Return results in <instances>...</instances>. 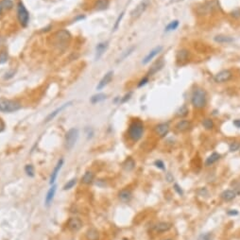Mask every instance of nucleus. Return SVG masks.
<instances>
[{
    "label": "nucleus",
    "mask_w": 240,
    "mask_h": 240,
    "mask_svg": "<svg viewBox=\"0 0 240 240\" xmlns=\"http://www.w3.org/2000/svg\"><path fill=\"white\" fill-rule=\"evenodd\" d=\"M144 133V125L139 120H133L129 124L128 129V135L133 141H138L141 139Z\"/></svg>",
    "instance_id": "nucleus-1"
},
{
    "label": "nucleus",
    "mask_w": 240,
    "mask_h": 240,
    "mask_svg": "<svg viewBox=\"0 0 240 240\" xmlns=\"http://www.w3.org/2000/svg\"><path fill=\"white\" fill-rule=\"evenodd\" d=\"M234 125L236 127V128H240V119H236L234 121Z\"/></svg>",
    "instance_id": "nucleus-49"
},
{
    "label": "nucleus",
    "mask_w": 240,
    "mask_h": 240,
    "mask_svg": "<svg viewBox=\"0 0 240 240\" xmlns=\"http://www.w3.org/2000/svg\"><path fill=\"white\" fill-rule=\"evenodd\" d=\"M25 171L27 173V175L29 177H34V167L32 165H27L25 167Z\"/></svg>",
    "instance_id": "nucleus-35"
},
{
    "label": "nucleus",
    "mask_w": 240,
    "mask_h": 240,
    "mask_svg": "<svg viewBox=\"0 0 240 240\" xmlns=\"http://www.w3.org/2000/svg\"><path fill=\"white\" fill-rule=\"evenodd\" d=\"M215 42L219 43H232L234 41V39L230 36H226V35H216L214 38Z\"/></svg>",
    "instance_id": "nucleus-24"
},
{
    "label": "nucleus",
    "mask_w": 240,
    "mask_h": 240,
    "mask_svg": "<svg viewBox=\"0 0 240 240\" xmlns=\"http://www.w3.org/2000/svg\"><path fill=\"white\" fill-rule=\"evenodd\" d=\"M179 20H174V21H171L170 23L166 27L165 30L167 32H169V31H172V30H175L178 27H179Z\"/></svg>",
    "instance_id": "nucleus-29"
},
{
    "label": "nucleus",
    "mask_w": 240,
    "mask_h": 240,
    "mask_svg": "<svg viewBox=\"0 0 240 240\" xmlns=\"http://www.w3.org/2000/svg\"><path fill=\"white\" fill-rule=\"evenodd\" d=\"M0 4H1L3 9H10L13 7V3L12 0H2V1L0 2Z\"/></svg>",
    "instance_id": "nucleus-33"
},
{
    "label": "nucleus",
    "mask_w": 240,
    "mask_h": 240,
    "mask_svg": "<svg viewBox=\"0 0 240 240\" xmlns=\"http://www.w3.org/2000/svg\"><path fill=\"white\" fill-rule=\"evenodd\" d=\"M113 77H114V72H113V71H109L108 73H106L104 77H103V78L100 80V81L99 82V84H97L96 90H101V89H103L107 84H109V83L111 82Z\"/></svg>",
    "instance_id": "nucleus-10"
},
{
    "label": "nucleus",
    "mask_w": 240,
    "mask_h": 240,
    "mask_svg": "<svg viewBox=\"0 0 240 240\" xmlns=\"http://www.w3.org/2000/svg\"><path fill=\"white\" fill-rule=\"evenodd\" d=\"M170 176H171L170 173H167V180H168V182H172L173 181V178H171Z\"/></svg>",
    "instance_id": "nucleus-50"
},
{
    "label": "nucleus",
    "mask_w": 240,
    "mask_h": 240,
    "mask_svg": "<svg viewBox=\"0 0 240 240\" xmlns=\"http://www.w3.org/2000/svg\"><path fill=\"white\" fill-rule=\"evenodd\" d=\"M198 240H213V235L209 233L207 234H202L199 236Z\"/></svg>",
    "instance_id": "nucleus-37"
},
{
    "label": "nucleus",
    "mask_w": 240,
    "mask_h": 240,
    "mask_svg": "<svg viewBox=\"0 0 240 240\" xmlns=\"http://www.w3.org/2000/svg\"><path fill=\"white\" fill-rule=\"evenodd\" d=\"M239 148H240V143H239V142H233V143H231V145H230V150L232 152L236 151L237 149H239Z\"/></svg>",
    "instance_id": "nucleus-39"
},
{
    "label": "nucleus",
    "mask_w": 240,
    "mask_h": 240,
    "mask_svg": "<svg viewBox=\"0 0 240 240\" xmlns=\"http://www.w3.org/2000/svg\"><path fill=\"white\" fill-rule=\"evenodd\" d=\"M8 53L6 51H2L0 53V63H5L8 61Z\"/></svg>",
    "instance_id": "nucleus-38"
},
{
    "label": "nucleus",
    "mask_w": 240,
    "mask_h": 240,
    "mask_svg": "<svg viewBox=\"0 0 240 240\" xmlns=\"http://www.w3.org/2000/svg\"><path fill=\"white\" fill-rule=\"evenodd\" d=\"M175 128L179 132H186L191 128V122L188 121V120H181L176 124Z\"/></svg>",
    "instance_id": "nucleus-18"
},
{
    "label": "nucleus",
    "mask_w": 240,
    "mask_h": 240,
    "mask_svg": "<svg viewBox=\"0 0 240 240\" xmlns=\"http://www.w3.org/2000/svg\"><path fill=\"white\" fill-rule=\"evenodd\" d=\"M135 167V162L133 161V158H128L125 163H123V167L125 170L127 171H130V170H133Z\"/></svg>",
    "instance_id": "nucleus-27"
},
{
    "label": "nucleus",
    "mask_w": 240,
    "mask_h": 240,
    "mask_svg": "<svg viewBox=\"0 0 240 240\" xmlns=\"http://www.w3.org/2000/svg\"><path fill=\"white\" fill-rule=\"evenodd\" d=\"M232 72L229 70H222L220 72H219L216 75H215V81L217 83H222V82H226L228 81H230L232 78Z\"/></svg>",
    "instance_id": "nucleus-9"
},
{
    "label": "nucleus",
    "mask_w": 240,
    "mask_h": 240,
    "mask_svg": "<svg viewBox=\"0 0 240 240\" xmlns=\"http://www.w3.org/2000/svg\"><path fill=\"white\" fill-rule=\"evenodd\" d=\"M163 64H165V62H163V60H160L158 62H156L152 66L149 68L148 72V77H149V76H152V75H154L155 73H157L158 71H160L163 67Z\"/></svg>",
    "instance_id": "nucleus-16"
},
{
    "label": "nucleus",
    "mask_w": 240,
    "mask_h": 240,
    "mask_svg": "<svg viewBox=\"0 0 240 240\" xmlns=\"http://www.w3.org/2000/svg\"><path fill=\"white\" fill-rule=\"evenodd\" d=\"M236 197V193L234 192V190H225L221 193V198L226 201H230L232 200H234Z\"/></svg>",
    "instance_id": "nucleus-20"
},
{
    "label": "nucleus",
    "mask_w": 240,
    "mask_h": 240,
    "mask_svg": "<svg viewBox=\"0 0 240 240\" xmlns=\"http://www.w3.org/2000/svg\"><path fill=\"white\" fill-rule=\"evenodd\" d=\"M79 138V129L76 128L70 129L65 134V148L70 150L74 148Z\"/></svg>",
    "instance_id": "nucleus-4"
},
{
    "label": "nucleus",
    "mask_w": 240,
    "mask_h": 240,
    "mask_svg": "<svg viewBox=\"0 0 240 240\" xmlns=\"http://www.w3.org/2000/svg\"><path fill=\"white\" fill-rule=\"evenodd\" d=\"M106 99H107V96L105 94H97V95H95L91 97V102L93 104H96V103L105 100Z\"/></svg>",
    "instance_id": "nucleus-28"
},
{
    "label": "nucleus",
    "mask_w": 240,
    "mask_h": 240,
    "mask_svg": "<svg viewBox=\"0 0 240 240\" xmlns=\"http://www.w3.org/2000/svg\"><path fill=\"white\" fill-rule=\"evenodd\" d=\"M188 114V108L186 107V105L182 106L179 110L177 111V116L179 117H183Z\"/></svg>",
    "instance_id": "nucleus-32"
},
{
    "label": "nucleus",
    "mask_w": 240,
    "mask_h": 240,
    "mask_svg": "<svg viewBox=\"0 0 240 240\" xmlns=\"http://www.w3.org/2000/svg\"><path fill=\"white\" fill-rule=\"evenodd\" d=\"M94 178H95L94 173L91 172V171H87V172H85V174L83 175L81 181H82V182L85 183V184H90V183L93 182Z\"/></svg>",
    "instance_id": "nucleus-25"
},
{
    "label": "nucleus",
    "mask_w": 240,
    "mask_h": 240,
    "mask_svg": "<svg viewBox=\"0 0 240 240\" xmlns=\"http://www.w3.org/2000/svg\"><path fill=\"white\" fill-rule=\"evenodd\" d=\"M132 196H133L132 192H130L129 190L123 189V190H121L119 192L118 198H119L120 201H123V202H128V201H129L130 200H132Z\"/></svg>",
    "instance_id": "nucleus-19"
},
{
    "label": "nucleus",
    "mask_w": 240,
    "mask_h": 240,
    "mask_svg": "<svg viewBox=\"0 0 240 240\" xmlns=\"http://www.w3.org/2000/svg\"><path fill=\"white\" fill-rule=\"evenodd\" d=\"M76 182H77V179H76V178H74V179H71L70 181H68L66 183L64 184L63 189H64V190H69V189H71L73 186H75Z\"/></svg>",
    "instance_id": "nucleus-34"
},
{
    "label": "nucleus",
    "mask_w": 240,
    "mask_h": 240,
    "mask_svg": "<svg viewBox=\"0 0 240 240\" xmlns=\"http://www.w3.org/2000/svg\"><path fill=\"white\" fill-rule=\"evenodd\" d=\"M108 46H109V43H108V42L99 43V45L96 46V57H95V60H96V61H99V60L100 59V57L103 55V54L105 53V51L107 50Z\"/></svg>",
    "instance_id": "nucleus-12"
},
{
    "label": "nucleus",
    "mask_w": 240,
    "mask_h": 240,
    "mask_svg": "<svg viewBox=\"0 0 240 240\" xmlns=\"http://www.w3.org/2000/svg\"><path fill=\"white\" fill-rule=\"evenodd\" d=\"M234 192L236 193V195H240V183H238V184L235 185L234 188Z\"/></svg>",
    "instance_id": "nucleus-45"
},
{
    "label": "nucleus",
    "mask_w": 240,
    "mask_h": 240,
    "mask_svg": "<svg viewBox=\"0 0 240 240\" xmlns=\"http://www.w3.org/2000/svg\"><path fill=\"white\" fill-rule=\"evenodd\" d=\"M174 190H175V191H176V192H177V193H178L179 195H181V196H182V195L183 194V192H182V188H181V187L179 186V185H178L177 183H175V184H174Z\"/></svg>",
    "instance_id": "nucleus-42"
},
{
    "label": "nucleus",
    "mask_w": 240,
    "mask_h": 240,
    "mask_svg": "<svg viewBox=\"0 0 240 240\" xmlns=\"http://www.w3.org/2000/svg\"><path fill=\"white\" fill-rule=\"evenodd\" d=\"M169 132V125L168 123H161L155 127V133L160 137H165Z\"/></svg>",
    "instance_id": "nucleus-14"
},
{
    "label": "nucleus",
    "mask_w": 240,
    "mask_h": 240,
    "mask_svg": "<svg viewBox=\"0 0 240 240\" xmlns=\"http://www.w3.org/2000/svg\"><path fill=\"white\" fill-rule=\"evenodd\" d=\"M149 5V0H143L141 1L130 13V17L133 19H137L139 18L142 14L145 13V10L147 9V8Z\"/></svg>",
    "instance_id": "nucleus-6"
},
{
    "label": "nucleus",
    "mask_w": 240,
    "mask_h": 240,
    "mask_svg": "<svg viewBox=\"0 0 240 240\" xmlns=\"http://www.w3.org/2000/svg\"><path fill=\"white\" fill-rule=\"evenodd\" d=\"M220 158V155L219 153H216V152H214V153H212L208 158L206 159L205 161V165L208 167V166H211L213 165L214 163H216V161H219V159Z\"/></svg>",
    "instance_id": "nucleus-26"
},
{
    "label": "nucleus",
    "mask_w": 240,
    "mask_h": 240,
    "mask_svg": "<svg viewBox=\"0 0 240 240\" xmlns=\"http://www.w3.org/2000/svg\"><path fill=\"white\" fill-rule=\"evenodd\" d=\"M17 17L20 22V24L23 27H27L29 21V13L28 12V9H26L25 5L19 2L17 5Z\"/></svg>",
    "instance_id": "nucleus-5"
},
{
    "label": "nucleus",
    "mask_w": 240,
    "mask_h": 240,
    "mask_svg": "<svg viewBox=\"0 0 240 240\" xmlns=\"http://www.w3.org/2000/svg\"><path fill=\"white\" fill-rule=\"evenodd\" d=\"M162 49H163V47L162 46H159V47H154L153 49H152L151 51H149V53L148 54V55L144 58V60L142 61V63L143 64H147V63H148L152 59H153L154 57H156L158 54L162 51Z\"/></svg>",
    "instance_id": "nucleus-13"
},
{
    "label": "nucleus",
    "mask_w": 240,
    "mask_h": 240,
    "mask_svg": "<svg viewBox=\"0 0 240 240\" xmlns=\"http://www.w3.org/2000/svg\"><path fill=\"white\" fill-rule=\"evenodd\" d=\"M56 189H57V186L56 185H53V186L48 190L47 194V197H46V200H45V202H46V205H49L53 199H54V196H55V193H56Z\"/></svg>",
    "instance_id": "nucleus-21"
},
{
    "label": "nucleus",
    "mask_w": 240,
    "mask_h": 240,
    "mask_svg": "<svg viewBox=\"0 0 240 240\" xmlns=\"http://www.w3.org/2000/svg\"><path fill=\"white\" fill-rule=\"evenodd\" d=\"M202 126H203L206 129H212L214 128V122H213V120L210 119V118H205V119H203Z\"/></svg>",
    "instance_id": "nucleus-31"
},
{
    "label": "nucleus",
    "mask_w": 240,
    "mask_h": 240,
    "mask_svg": "<svg viewBox=\"0 0 240 240\" xmlns=\"http://www.w3.org/2000/svg\"><path fill=\"white\" fill-rule=\"evenodd\" d=\"M232 15L235 18H238L240 17V9H237V10H234V13H232Z\"/></svg>",
    "instance_id": "nucleus-46"
},
{
    "label": "nucleus",
    "mask_w": 240,
    "mask_h": 240,
    "mask_svg": "<svg viewBox=\"0 0 240 240\" xmlns=\"http://www.w3.org/2000/svg\"><path fill=\"white\" fill-rule=\"evenodd\" d=\"M73 103V101H69V102H67V103H65V104H63V105H62L61 107H59V108H57L55 111H53L52 113H50L47 116V118H46V120H45V122H49V121H51V120H53L54 118H55L62 111H63L65 108H67V107H69L71 104Z\"/></svg>",
    "instance_id": "nucleus-11"
},
{
    "label": "nucleus",
    "mask_w": 240,
    "mask_h": 240,
    "mask_svg": "<svg viewBox=\"0 0 240 240\" xmlns=\"http://www.w3.org/2000/svg\"><path fill=\"white\" fill-rule=\"evenodd\" d=\"M4 129H5V124H4V122L2 121V120L0 119V133H2L4 130Z\"/></svg>",
    "instance_id": "nucleus-47"
},
{
    "label": "nucleus",
    "mask_w": 240,
    "mask_h": 240,
    "mask_svg": "<svg viewBox=\"0 0 240 240\" xmlns=\"http://www.w3.org/2000/svg\"><path fill=\"white\" fill-rule=\"evenodd\" d=\"M2 9H3V8H2L1 4H0V13H2Z\"/></svg>",
    "instance_id": "nucleus-52"
},
{
    "label": "nucleus",
    "mask_w": 240,
    "mask_h": 240,
    "mask_svg": "<svg viewBox=\"0 0 240 240\" xmlns=\"http://www.w3.org/2000/svg\"><path fill=\"white\" fill-rule=\"evenodd\" d=\"M56 41V45L58 46H66V43H69L71 39V35L68 31L66 30H60L57 33L54 35Z\"/></svg>",
    "instance_id": "nucleus-7"
},
{
    "label": "nucleus",
    "mask_w": 240,
    "mask_h": 240,
    "mask_svg": "<svg viewBox=\"0 0 240 240\" xmlns=\"http://www.w3.org/2000/svg\"><path fill=\"white\" fill-rule=\"evenodd\" d=\"M62 165H63V160H62V159L59 160V162H58V163H57V166L55 167V168H54V170L52 171L51 177H50V182H49L50 184H53L54 182H55V181H56V179H57V177H58V174H59V172H60V170H61Z\"/></svg>",
    "instance_id": "nucleus-15"
},
{
    "label": "nucleus",
    "mask_w": 240,
    "mask_h": 240,
    "mask_svg": "<svg viewBox=\"0 0 240 240\" xmlns=\"http://www.w3.org/2000/svg\"><path fill=\"white\" fill-rule=\"evenodd\" d=\"M134 48H135L134 47H129L128 50H126V51H125V52L122 54V56L118 59V61H117V62H121V61H123L124 59H126V58H127L129 55H130V54L133 53V51L134 50Z\"/></svg>",
    "instance_id": "nucleus-36"
},
{
    "label": "nucleus",
    "mask_w": 240,
    "mask_h": 240,
    "mask_svg": "<svg viewBox=\"0 0 240 240\" xmlns=\"http://www.w3.org/2000/svg\"><path fill=\"white\" fill-rule=\"evenodd\" d=\"M180 1H182V0H171L170 3H178Z\"/></svg>",
    "instance_id": "nucleus-51"
},
{
    "label": "nucleus",
    "mask_w": 240,
    "mask_h": 240,
    "mask_svg": "<svg viewBox=\"0 0 240 240\" xmlns=\"http://www.w3.org/2000/svg\"><path fill=\"white\" fill-rule=\"evenodd\" d=\"M21 109L19 102L12 99H0V112L3 113H14Z\"/></svg>",
    "instance_id": "nucleus-3"
},
{
    "label": "nucleus",
    "mask_w": 240,
    "mask_h": 240,
    "mask_svg": "<svg viewBox=\"0 0 240 240\" xmlns=\"http://www.w3.org/2000/svg\"><path fill=\"white\" fill-rule=\"evenodd\" d=\"M123 16H124V13H120V15L118 16V18L116 19L115 23H114V30H116V29L118 28V27H119V24H120V22H121V20H122V18H123Z\"/></svg>",
    "instance_id": "nucleus-40"
},
{
    "label": "nucleus",
    "mask_w": 240,
    "mask_h": 240,
    "mask_svg": "<svg viewBox=\"0 0 240 240\" xmlns=\"http://www.w3.org/2000/svg\"><path fill=\"white\" fill-rule=\"evenodd\" d=\"M163 240H173V239H170V238H167V239H163Z\"/></svg>",
    "instance_id": "nucleus-53"
},
{
    "label": "nucleus",
    "mask_w": 240,
    "mask_h": 240,
    "mask_svg": "<svg viewBox=\"0 0 240 240\" xmlns=\"http://www.w3.org/2000/svg\"><path fill=\"white\" fill-rule=\"evenodd\" d=\"M238 214V212L236 210H230L228 212V215H230V216H236Z\"/></svg>",
    "instance_id": "nucleus-48"
},
{
    "label": "nucleus",
    "mask_w": 240,
    "mask_h": 240,
    "mask_svg": "<svg viewBox=\"0 0 240 240\" xmlns=\"http://www.w3.org/2000/svg\"><path fill=\"white\" fill-rule=\"evenodd\" d=\"M108 5H109L108 0H97V2L96 4V8L99 10H102V9H107Z\"/></svg>",
    "instance_id": "nucleus-30"
},
{
    "label": "nucleus",
    "mask_w": 240,
    "mask_h": 240,
    "mask_svg": "<svg viewBox=\"0 0 240 240\" xmlns=\"http://www.w3.org/2000/svg\"><path fill=\"white\" fill-rule=\"evenodd\" d=\"M123 240H127V239H123Z\"/></svg>",
    "instance_id": "nucleus-54"
},
{
    "label": "nucleus",
    "mask_w": 240,
    "mask_h": 240,
    "mask_svg": "<svg viewBox=\"0 0 240 240\" xmlns=\"http://www.w3.org/2000/svg\"><path fill=\"white\" fill-rule=\"evenodd\" d=\"M170 229H171V224L168 222H165V221L157 223L154 227V230L157 233H165V232L169 231Z\"/></svg>",
    "instance_id": "nucleus-17"
},
{
    "label": "nucleus",
    "mask_w": 240,
    "mask_h": 240,
    "mask_svg": "<svg viewBox=\"0 0 240 240\" xmlns=\"http://www.w3.org/2000/svg\"><path fill=\"white\" fill-rule=\"evenodd\" d=\"M188 57H189V51L186 50V49H181L177 52V61L178 62H185L188 60Z\"/></svg>",
    "instance_id": "nucleus-22"
},
{
    "label": "nucleus",
    "mask_w": 240,
    "mask_h": 240,
    "mask_svg": "<svg viewBox=\"0 0 240 240\" xmlns=\"http://www.w3.org/2000/svg\"><path fill=\"white\" fill-rule=\"evenodd\" d=\"M191 102L192 105L197 108V109H201L203 108L206 104V93L204 90L198 88L196 89L192 95V99H191Z\"/></svg>",
    "instance_id": "nucleus-2"
},
{
    "label": "nucleus",
    "mask_w": 240,
    "mask_h": 240,
    "mask_svg": "<svg viewBox=\"0 0 240 240\" xmlns=\"http://www.w3.org/2000/svg\"><path fill=\"white\" fill-rule=\"evenodd\" d=\"M155 166L157 167H159V168H161V169H163L165 168V165H163V163L161 161V160H157L156 162H155Z\"/></svg>",
    "instance_id": "nucleus-43"
},
{
    "label": "nucleus",
    "mask_w": 240,
    "mask_h": 240,
    "mask_svg": "<svg viewBox=\"0 0 240 240\" xmlns=\"http://www.w3.org/2000/svg\"><path fill=\"white\" fill-rule=\"evenodd\" d=\"M148 82V77H145V78H143V79L140 81V82L138 83V87L144 86V85H146Z\"/></svg>",
    "instance_id": "nucleus-41"
},
{
    "label": "nucleus",
    "mask_w": 240,
    "mask_h": 240,
    "mask_svg": "<svg viewBox=\"0 0 240 240\" xmlns=\"http://www.w3.org/2000/svg\"><path fill=\"white\" fill-rule=\"evenodd\" d=\"M130 96H132V93H129V94H127V95L124 96V99H121V102H122V103H124V102H126L127 100H129V99H130Z\"/></svg>",
    "instance_id": "nucleus-44"
},
{
    "label": "nucleus",
    "mask_w": 240,
    "mask_h": 240,
    "mask_svg": "<svg viewBox=\"0 0 240 240\" xmlns=\"http://www.w3.org/2000/svg\"><path fill=\"white\" fill-rule=\"evenodd\" d=\"M82 227V221L79 217H71L67 221V228L71 232H79Z\"/></svg>",
    "instance_id": "nucleus-8"
},
{
    "label": "nucleus",
    "mask_w": 240,
    "mask_h": 240,
    "mask_svg": "<svg viewBox=\"0 0 240 240\" xmlns=\"http://www.w3.org/2000/svg\"><path fill=\"white\" fill-rule=\"evenodd\" d=\"M86 237L88 240H99V232H97L96 229L91 228L86 232Z\"/></svg>",
    "instance_id": "nucleus-23"
}]
</instances>
